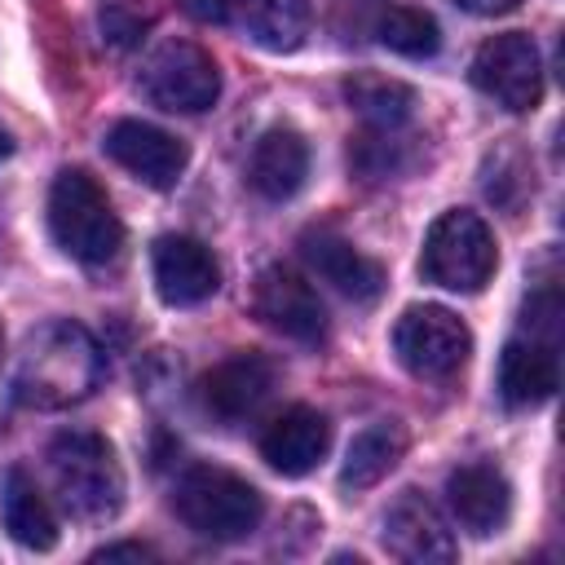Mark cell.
Returning a JSON list of instances; mask_svg holds the SVG:
<instances>
[{"label":"cell","instance_id":"obj_18","mask_svg":"<svg viewBox=\"0 0 565 565\" xmlns=\"http://www.w3.org/2000/svg\"><path fill=\"white\" fill-rule=\"evenodd\" d=\"M309 177V146L296 128H269L260 132V141L252 146V159H247V181L260 199L269 203H282L291 199Z\"/></svg>","mask_w":565,"mask_h":565},{"label":"cell","instance_id":"obj_3","mask_svg":"<svg viewBox=\"0 0 565 565\" xmlns=\"http://www.w3.org/2000/svg\"><path fill=\"white\" fill-rule=\"evenodd\" d=\"M62 503L84 521H106L124 508V468L102 433L66 428L44 450Z\"/></svg>","mask_w":565,"mask_h":565},{"label":"cell","instance_id":"obj_19","mask_svg":"<svg viewBox=\"0 0 565 565\" xmlns=\"http://www.w3.org/2000/svg\"><path fill=\"white\" fill-rule=\"evenodd\" d=\"M0 516H4V530L13 534V543H22L31 552H49L57 543V516H53L49 499L40 494V486L22 468H9L0 481Z\"/></svg>","mask_w":565,"mask_h":565},{"label":"cell","instance_id":"obj_20","mask_svg":"<svg viewBox=\"0 0 565 565\" xmlns=\"http://www.w3.org/2000/svg\"><path fill=\"white\" fill-rule=\"evenodd\" d=\"M309 22H313L309 0H238L230 26H238L247 40H256L269 53H291L305 44Z\"/></svg>","mask_w":565,"mask_h":565},{"label":"cell","instance_id":"obj_23","mask_svg":"<svg viewBox=\"0 0 565 565\" xmlns=\"http://www.w3.org/2000/svg\"><path fill=\"white\" fill-rule=\"evenodd\" d=\"M349 106L371 124V128H402L411 119L415 93L397 79H380V75H358L344 84Z\"/></svg>","mask_w":565,"mask_h":565},{"label":"cell","instance_id":"obj_12","mask_svg":"<svg viewBox=\"0 0 565 565\" xmlns=\"http://www.w3.org/2000/svg\"><path fill=\"white\" fill-rule=\"evenodd\" d=\"M300 256L305 265L331 282L340 296L358 300V305H371L380 291H384V269L380 260H371L366 252H358L349 238H340L335 230H305L300 234Z\"/></svg>","mask_w":565,"mask_h":565},{"label":"cell","instance_id":"obj_13","mask_svg":"<svg viewBox=\"0 0 565 565\" xmlns=\"http://www.w3.org/2000/svg\"><path fill=\"white\" fill-rule=\"evenodd\" d=\"M384 547L397 561H411V565H428V561H450L455 556V539H450L441 512L419 490H402L388 503V512H384Z\"/></svg>","mask_w":565,"mask_h":565},{"label":"cell","instance_id":"obj_5","mask_svg":"<svg viewBox=\"0 0 565 565\" xmlns=\"http://www.w3.org/2000/svg\"><path fill=\"white\" fill-rule=\"evenodd\" d=\"M499 269V247L490 225L468 212V207H450L441 212L428 234H424V252H419V274L446 291H481Z\"/></svg>","mask_w":565,"mask_h":565},{"label":"cell","instance_id":"obj_11","mask_svg":"<svg viewBox=\"0 0 565 565\" xmlns=\"http://www.w3.org/2000/svg\"><path fill=\"white\" fill-rule=\"evenodd\" d=\"M150 269H154V291L163 296V305H177V309L203 305L221 287L216 256L199 238H190V234H163V238H154Z\"/></svg>","mask_w":565,"mask_h":565},{"label":"cell","instance_id":"obj_26","mask_svg":"<svg viewBox=\"0 0 565 565\" xmlns=\"http://www.w3.org/2000/svg\"><path fill=\"white\" fill-rule=\"evenodd\" d=\"M97 565H110V561H154V552L146 543H115V547H102L93 552Z\"/></svg>","mask_w":565,"mask_h":565},{"label":"cell","instance_id":"obj_27","mask_svg":"<svg viewBox=\"0 0 565 565\" xmlns=\"http://www.w3.org/2000/svg\"><path fill=\"white\" fill-rule=\"evenodd\" d=\"M468 13H503V9H512L516 0H459Z\"/></svg>","mask_w":565,"mask_h":565},{"label":"cell","instance_id":"obj_29","mask_svg":"<svg viewBox=\"0 0 565 565\" xmlns=\"http://www.w3.org/2000/svg\"><path fill=\"white\" fill-rule=\"evenodd\" d=\"M0 358H4V327H0Z\"/></svg>","mask_w":565,"mask_h":565},{"label":"cell","instance_id":"obj_7","mask_svg":"<svg viewBox=\"0 0 565 565\" xmlns=\"http://www.w3.org/2000/svg\"><path fill=\"white\" fill-rule=\"evenodd\" d=\"M141 93L172 115H199L221 97V71L207 49L190 40H163L141 66Z\"/></svg>","mask_w":565,"mask_h":565},{"label":"cell","instance_id":"obj_25","mask_svg":"<svg viewBox=\"0 0 565 565\" xmlns=\"http://www.w3.org/2000/svg\"><path fill=\"white\" fill-rule=\"evenodd\" d=\"M181 9L199 22H216V26H230L234 22V9L238 0H181Z\"/></svg>","mask_w":565,"mask_h":565},{"label":"cell","instance_id":"obj_4","mask_svg":"<svg viewBox=\"0 0 565 565\" xmlns=\"http://www.w3.org/2000/svg\"><path fill=\"white\" fill-rule=\"evenodd\" d=\"M172 508L177 516L199 534V539H212V543H238L247 539L256 525H260V490L225 468H190L181 481H177V494H172Z\"/></svg>","mask_w":565,"mask_h":565},{"label":"cell","instance_id":"obj_8","mask_svg":"<svg viewBox=\"0 0 565 565\" xmlns=\"http://www.w3.org/2000/svg\"><path fill=\"white\" fill-rule=\"evenodd\" d=\"M472 84L503 110H534L543 97V57L525 31L490 35L472 53Z\"/></svg>","mask_w":565,"mask_h":565},{"label":"cell","instance_id":"obj_10","mask_svg":"<svg viewBox=\"0 0 565 565\" xmlns=\"http://www.w3.org/2000/svg\"><path fill=\"white\" fill-rule=\"evenodd\" d=\"M106 154L150 190H172L190 163L185 141L146 119H119L106 132Z\"/></svg>","mask_w":565,"mask_h":565},{"label":"cell","instance_id":"obj_15","mask_svg":"<svg viewBox=\"0 0 565 565\" xmlns=\"http://www.w3.org/2000/svg\"><path fill=\"white\" fill-rule=\"evenodd\" d=\"M446 503L468 534L486 539V534L503 530V521L512 512V486L494 463H463L446 481Z\"/></svg>","mask_w":565,"mask_h":565},{"label":"cell","instance_id":"obj_14","mask_svg":"<svg viewBox=\"0 0 565 565\" xmlns=\"http://www.w3.org/2000/svg\"><path fill=\"white\" fill-rule=\"evenodd\" d=\"M331 446V424L313 406H287L265 433H260V455L274 472L282 477H305L322 463Z\"/></svg>","mask_w":565,"mask_h":565},{"label":"cell","instance_id":"obj_22","mask_svg":"<svg viewBox=\"0 0 565 565\" xmlns=\"http://www.w3.org/2000/svg\"><path fill=\"white\" fill-rule=\"evenodd\" d=\"M375 35H380V44H384L388 53H397V57H433V53L441 49V26H437V18L424 13V9H415V4H393V9H384L380 22H375Z\"/></svg>","mask_w":565,"mask_h":565},{"label":"cell","instance_id":"obj_21","mask_svg":"<svg viewBox=\"0 0 565 565\" xmlns=\"http://www.w3.org/2000/svg\"><path fill=\"white\" fill-rule=\"evenodd\" d=\"M402 450H406V433H402L393 419L366 424V428L349 441V450H344L340 486H344V490H371L375 481H384V477L397 468Z\"/></svg>","mask_w":565,"mask_h":565},{"label":"cell","instance_id":"obj_16","mask_svg":"<svg viewBox=\"0 0 565 565\" xmlns=\"http://www.w3.org/2000/svg\"><path fill=\"white\" fill-rule=\"evenodd\" d=\"M274 388V366L260 353H234L199 380V397L216 419H247Z\"/></svg>","mask_w":565,"mask_h":565},{"label":"cell","instance_id":"obj_28","mask_svg":"<svg viewBox=\"0 0 565 565\" xmlns=\"http://www.w3.org/2000/svg\"><path fill=\"white\" fill-rule=\"evenodd\" d=\"M9 150H13V141H9V132L0 128V159H9Z\"/></svg>","mask_w":565,"mask_h":565},{"label":"cell","instance_id":"obj_1","mask_svg":"<svg viewBox=\"0 0 565 565\" xmlns=\"http://www.w3.org/2000/svg\"><path fill=\"white\" fill-rule=\"evenodd\" d=\"M102 349L79 322H44L26 335V349L18 358V397L40 411L75 406L102 384Z\"/></svg>","mask_w":565,"mask_h":565},{"label":"cell","instance_id":"obj_9","mask_svg":"<svg viewBox=\"0 0 565 565\" xmlns=\"http://www.w3.org/2000/svg\"><path fill=\"white\" fill-rule=\"evenodd\" d=\"M252 313H256L269 331L287 335V340H296V344H318V340H327V309H322L318 291H313L296 269H287V265H265V269L256 274Z\"/></svg>","mask_w":565,"mask_h":565},{"label":"cell","instance_id":"obj_6","mask_svg":"<svg viewBox=\"0 0 565 565\" xmlns=\"http://www.w3.org/2000/svg\"><path fill=\"white\" fill-rule=\"evenodd\" d=\"M393 353L415 380H450L472 353V331L446 305H411L393 327Z\"/></svg>","mask_w":565,"mask_h":565},{"label":"cell","instance_id":"obj_17","mask_svg":"<svg viewBox=\"0 0 565 565\" xmlns=\"http://www.w3.org/2000/svg\"><path fill=\"white\" fill-rule=\"evenodd\" d=\"M561 366H556V344L539 335H516L499 353V397L508 406H543L556 393Z\"/></svg>","mask_w":565,"mask_h":565},{"label":"cell","instance_id":"obj_2","mask_svg":"<svg viewBox=\"0 0 565 565\" xmlns=\"http://www.w3.org/2000/svg\"><path fill=\"white\" fill-rule=\"evenodd\" d=\"M49 230L53 243L79 265H110L124 247V225L106 190L84 168H62L49 185Z\"/></svg>","mask_w":565,"mask_h":565},{"label":"cell","instance_id":"obj_24","mask_svg":"<svg viewBox=\"0 0 565 565\" xmlns=\"http://www.w3.org/2000/svg\"><path fill=\"white\" fill-rule=\"evenodd\" d=\"M141 31H146V18H137L124 0H110V4L102 9V35H106V44L128 49V44H137Z\"/></svg>","mask_w":565,"mask_h":565}]
</instances>
